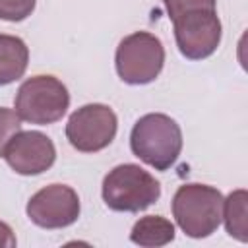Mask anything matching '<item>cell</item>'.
<instances>
[{"label":"cell","mask_w":248,"mask_h":248,"mask_svg":"<svg viewBox=\"0 0 248 248\" xmlns=\"http://www.w3.org/2000/svg\"><path fill=\"white\" fill-rule=\"evenodd\" d=\"M21 130V118L16 110L0 107V157L4 155V149L8 141Z\"/></svg>","instance_id":"5bb4252c"},{"label":"cell","mask_w":248,"mask_h":248,"mask_svg":"<svg viewBox=\"0 0 248 248\" xmlns=\"http://www.w3.org/2000/svg\"><path fill=\"white\" fill-rule=\"evenodd\" d=\"M101 194L108 209L138 213L161 198V184L140 165L124 163L107 172Z\"/></svg>","instance_id":"3957f363"},{"label":"cell","mask_w":248,"mask_h":248,"mask_svg":"<svg viewBox=\"0 0 248 248\" xmlns=\"http://www.w3.org/2000/svg\"><path fill=\"white\" fill-rule=\"evenodd\" d=\"M12 170L21 176H35L48 170L56 161L52 140L37 130H19L6 145L4 155Z\"/></svg>","instance_id":"9c48e42d"},{"label":"cell","mask_w":248,"mask_h":248,"mask_svg":"<svg viewBox=\"0 0 248 248\" xmlns=\"http://www.w3.org/2000/svg\"><path fill=\"white\" fill-rule=\"evenodd\" d=\"M172 217L190 238H205L221 225L223 194L209 184H182L172 196Z\"/></svg>","instance_id":"7a4b0ae2"},{"label":"cell","mask_w":248,"mask_h":248,"mask_svg":"<svg viewBox=\"0 0 248 248\" xmlns=\"http://www.w3.org/2000/svg\"><path fill=\"white\" fill-rule=\"evenodd\" d=\"M132 153L155 170L170 169L182 151V130L174 118L163 112L143 114L130 134Z\"/></svg>","instance_id":"6da1fadb"},{"label":"cell","mask_w":248,"mask_h":248,"mask_svg":"<svg viewBox=\"0 0 248 248\" xmlns=\"http://www.w3.org/2000/svg\"><path fill=\"white\" fill-rule=\"evenodd\" d=\"M37 0H0V19L23 21L35 10Z\"/></svg>","instance_id":"4fadbf2b"},{"label":"cell","mask_w":248,"mask_h":248,"mask_svg":"<svg viewBox=\"0 0 248 248\" xmlns=\"http://www.w3.org/2000/svg\"><path fill=\"white\" fill-rule=\"evenodd\" d=\"M229 236L246 242L248 240V192L238 188L223 198V217Z\"/></svg>","instance_id":"7c38bea8"},{"label":"cell","mask_w":248,"mask_h":248,"mask_svg":"<svg viewBox=\"0 0 248 248\" xmlns=\"http://www.w3.org/2000/svg\"><path fill=\"white\" fill-rule=\"evenodd\" d=\"M29 64V48L23 39L0 33V85L23 78Z\"/></svg>","instance_id":"30bf717a"},{"label":"cell","mask_w":248,"mask_h":248,"mask_svg":"<svg viewBox=\"0 0 248 248\" xmlns=\"http://www.w3.org/2000/svg\"><path fill=\"white\" fill-rule=\"evenodd\" d=\"M174 41L180 54L188 60H203L211 56L223 35L221 19L215 10H192L172 19Z\"/></svg>","instance_id":"52a82bcc"},{"label":"cell","mask_w":248,"mask_h":248,"mask_svg":"<svg viewBox=\"0 0 248 248\" xmlns=\"http://www.w3.org/2000/svg\"><path fill=\"white\" fill-rule=\"evenodd\" d=\"M130 240L143 248H159L174 240V225L161 215H145L138 219L130 231Z\"/></svg>","instance_id":"8fae6325"},{"label":"cell","mask_w":248,"mask_h":248,"mask_svg":"<svg viewBox=\"0 0 248 248\" xmlns=\"http://www.w3.org/2000/svg\"><path fill=\"white\" fill-rule=\"evenodd\" d=\"M165 64V46L159 37L149 31L126 35L114 54L116 74L124 83L145 85L159 78Z\"/></svg>","instance_id":"5b68a950"},{"label":"cell","mask_w":248,"mask_h":248,"mask_svg":"<svg viewBox=\"0 0 248 248\" xmlns=\"http://www.w3.org/2000/svg\"><path fill=\"white\" fill-rule=\"evenodd\" d=\"M27 217L41 229H64L78 221L81 205L78 192L66 184H48L27 202Z\"/></svg>","instance_id":"ba28073f"},{"label":"cell","mask_w":248,"mask_h":248,"mask_svg":"<svg viewBox=\"0 0 248 248\" xmlns=\"http://www.w3.org/2000/svg\"><path fill=\"white\" fill-rule=\"evenodd\" d=\"M167 14L170 19H176L178 16H182L184 12H192V10H215L217 8V0H163Z\"/></svg>","instance_id":"9a60e30c"},{"label":"cell","mask_w":248,"mask_h":248,"mask_svg":"<svg viewBox=\"0 0 248 248\" xmlns=\"http://www.w3.org/2000/svg\"><path fill=\"white\" fill-rule=\"evenodd\" d=\"M17 244L16 234L12 231V227L4 221H0V248H14Z\"/></svg>","instance_id":"2e32d148"},{"label":"cell","mask_w":248,"mask_h":248,"mask_svg":"<svg viewBox=\"0 0 248 248\" xmlns=\"http://www.w3.org/2000/svg\"><path fill=\"white\" fill-rule=\"evenodd\" d=\"M118 118L108 105L89 103L74 110L66 122L70 145L81 153H97L108 147L116 136Z\"/></svg>","instance_id":"8992f818"},{"label":"cell","mask_w":248,"mask_h":248,"mask_svg":"<svg viewBox=\"0 0 248 248\" xmlns=\"http://www.w3.org/2000/svg\"><path fill=\"white\" fill-rule=\"evenodd\" d=\"M14 107L21 120L46 126L58 122L66 114L70 107V93L58 78L39 74L19 85Z\"/></svg>","instance_id":"277c9868"}]
</instances>
